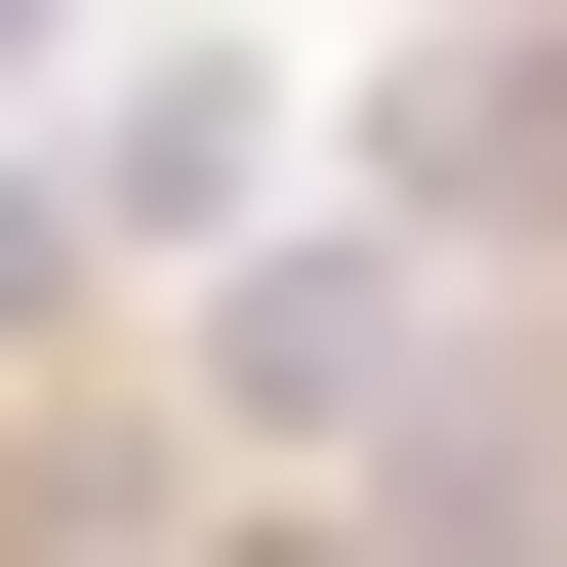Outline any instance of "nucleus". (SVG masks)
<instances>
[{"label": "nucleus", "instance_id": "obj_1", "mask_svg": "<svg viewBox=\"0 0 567 567\" xmlns=\"http://www.w3.org/2000/svg\"><path fill=\"white\" fill-rule=\"evenodd\" d=\"M203 365H244V405H284V446H365V405H405V365H446V324H405V244H284V284H244V324H203Z\"/></svg>", "mask_w": 567, "mask_h": 567}, {"label": "nucleus", "instance_id": "obj_2", "mask_svg": "<svg viewBox=\"0 0 567 567\" xmlns=\"http://www.w3.org/2000/svg\"><path fill=\"white\" fill-rule=\"evenodd\" d=\"M41 41H82V0H0V82H41Z\"/></svg>", "mask_w": 567, "mask_h": 567}]
</instances>
